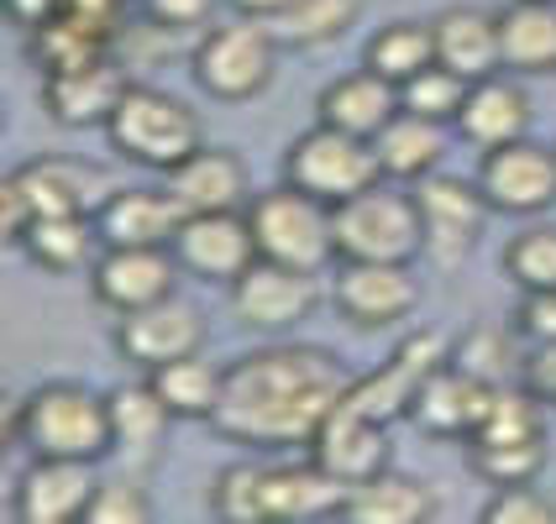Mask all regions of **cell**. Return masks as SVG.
Returning a JSON list of instances; mask_svg holds the SVG:
<instances>
[{
    "instance_id": "obj_1",
    "label": "cell",
    "mask_w": 556,
    "mask_h": 524,
    "mask_svg": "<svg viewBox=\"0 0 556 524\" xmlns=\"http://www.w3.org/2000/svg\"><path fill=\"white\" fill-rule=\"evenodd\" d=\"M357 372H346L320 346H263L226 362V388L211 414V431L252 446V451H289L309 446L331 409L346 399Z\"/></svg>"
},
{
    "instance_id": "obj_2",
    "label": "cell",
    "mask_w": 556,
    "mask_h": 524,
    "mask_svg": "<svg viewBox=\"0 0 556 524\" xmlns=\"http://www.w3.org/2000/svg\"><path fill=\"white\" fill-rule=\"evenodd\" d=\"M346 483L315 462H231L211 483V514L226 524L337 520Z\"/></svg>"
},
{
    "instance_id": "obj_3",
    "label": "cell",
    "mask_w": 556,
    "mask_h": 524,
    "mask_svg": "<svg viewBox=\"0 0 556 524\" xmlns=\"http://www.w3.org/2000/svg\"><path fill=\"white\" fill-rule=\"evenodd\" d=\"M5 440L27 457H63V462H100L111 457V399L85 383H42L16 399L5 420Z\"/></svg>"
},
{
    "instance_id": "obj_4",
    "label": "cell",
    "mask_w": 556,
    "mask_h": 524,
    "mask_svg": "<svg viewBox=\"0 0 556 524\" xmlns=\"http://www.w3.org/2000/svg\"><path fill=\"white\" fill-rule=\"evenodd\" d=\"M337 220V263H415L426 257V226L415 189L378 179L363 194L331 205Z\"/></svg>"
},
{
    "instance_id": "obj_5",
    "label": "cell",
    "mask_w": 556,
    "mask_h": 524,
    "mask_svg": "<svg viewBox=\"0 0 556 524\" xmlns=\"http://www.w3.org/2000/svg\"><path fill=\"white\" fill-rule=\"evenodd\" d=\"M278 42L268 22L257 16H237V22H211L200 31L194 53H189V74L194 85L220 100V105H242L274 85L278 74Z\"/></svg>"
},
{
    "instance_id": "obj_6",
    "label": "cell",
    "mask_w": 556,
    "mask_h": 524,
    "mask_svg": "<svg viewBox=\"0 0 556 524\" xmlns=\"http://www.w3.org/2000/svg\"><path fill=\"white\" fill-rule=\"evenodd\" d=\"M111 148L137 163V168H153V174H174L189 153L205 148V131L200 116L189 111L179 94L157 90V85H131L126 100L116 105V116L105 126Z\"/></svg>"
},
{
    "instance_id": "obj_7",
    "label": "cell",
    "mask_w": 556,
    "mask_h": 524,
    "mask_svg": "<svg viewBox=\"0 0 556 524\" xmlns=\"http://www.w3.org/2000/svg\"><path fill=\"white\" fill-rule=\"evenodd\" d=\"M252 237H257V257L300 268V273H326L337 263V220L331 205L315 200L305 189L278 184L268 194H257L248 205Z\"/></svg>"
},
{
    "instance_id": "obj_8",
    "label": "cell",
    "mask_w": 556,
    "mask_h": 524,
    "mask_svg": "<svg viewBox=\"0 0 556 524\" xmlns=\"http://www.w3.org/2000/svg\"><path fill=\"white\" fill-rule=\"evenodd\" d=\"M378 179H383L378 148H372L368 137L341 131V126L315 122L309 131H300L283 148V184L305 189V194L326 200V205H341V200L363 194Z\"/></svg>"
},
{
    "instance_id": "obj_9",
    "label": "cell",
    "mask_w": 556,
    "mask_h": 524,
    "mask_svg": "<svg viewBox=\"0 0 556 524\" xmlns=\"http://www.w3.org/2000/svg\"><path fill=\"white\" fill-rule=\"evenodd\" d=\"M5 184L22 194V205L37 216H100V205L116 194L111 168H100L90 157L74 153H37L22 168L5 174Z\"/></svg>"
},
{
    "instance_id": "obj_10",
    "label": "cell",
    "mask_w": 556,
    "mask_h": 524,
    "mask_svg": "<svg viewBox=\"0 0 556 524\" xmlns=\"http://www.w3.org/2000/svg\"><path fill=\"white\" fill-rule=\"evenodd\" d=\"M415 205H420V226H426V257L435 268H463L483 226H489V200L478 179H452V174H431L415 184Z\"/></svg>"
},
{
    "instance_id": "obj_11",
    "label": "cell",
    "mask_w": 556,
    "mask_h": 524,
    "mask_svg": "<svg viewBox=\"0 0 556 524\" xmlns=\"http://www.w3.org/2000/svg\"><path fill=\"white\" fill-rule=\"evenodd\" d=\"M446 357H452V352H446V336H441V331H415L409 341L394 346L389 362H378L372 372H357V378H352L346 404L363 409V414H372V420H383V425H394V420L409 414L420 383H426Z\"/></svg>"
},
{
    "instance_id": "obj_12",
    "label": "cell",
    "mask_w": 556,
    "mask_h": 524,
    "mask_svg": "<svg viewBox=\"0 0 556 524\" xmlns=\"http://www.w3.org/2000/svg\"><path fill=\"white\" fill-rule=\"evenodd\" d=\"M315 278L320 273H300V268H283V263L257 257L248 273L231 283V315H237V325L263 331V336L305 325L309 315H315V305H320Z\"/></svg>"
},
{
    "instance_id": "obj_13",
    "label": "cell",
    "mask_w": 556,
    "mask_h": 524,
    "mask_svg": "<svg viewBox=\"0 0 556 524\" xmlns=\"http://www.w3.org/2000/svg\"><path fill=\"white\" fill-rule=\"evenodd\" d=\"M478 189L504 216H546L556 205V148L546 142H504L478 163Z\"/></svg>"
},
{
    "instance_id": "obj_14",
    "label": "cell",
    "mask_w": 556,
    "mask_h": 524,
    "mask_svg": "<svg viewBox=\"0 0 556 524\" xmlns=\"http://www.w3.org/2000/svg\"><path fill=\"white\" fill-rule=\"evenodd\" d=\"M331 305L346 325L383 331V325H400L415 315L420 283L409 273V263H337Z\"/></svg>"
},
{
    "instance_id": "obj_15",
    "label": "cell",
    "mask_w": 556,
    "mask_h": 524,
    "mask_svg": "<svg viewBox=\"0 0 556 524\" xmlns=\"http://www.w3.org/2000/svg\"><path fill=\"white\" fill-rule=\"evenodd\" d=\"M174 257L185 278L200 283H237L257 263V237H252L248 210H205V216H185L179 237H174Z\"/></svg>"
},
{
    "instance_id": "obj_16",
    "label": "cell",
    "mask_w": 556,
    "mask_h": 524,
    "mask_svg": "<svg viewBox=\"0 0 556 524\" xmlns=\"http://www.w3.org/2000/svg\"><path fill=\"white\" fill-rule=\"evenodd\" d=\"M179 257L174 247H105L90 268V294L100 309L111 315H131L157 299H168L179 289Z\"/></svg>"
},
{
    "instance_id": "obj_17",
    "label": "cell",
    "mask_w": 556,
    "mask_h": 524,
    "mask_svg": "<svg viewBox=\"0 0 556 524\" xmlns=\"http://www.w3.org/2000/svg\"><path fill=\"white\" fill-rule=\"evenodd\" d=\"M131 79H126V63L116 53H100V59L68 63V68H53L42 74V111L59 126H111L116 105L126 100Z\"/></svg>"
},
{
    "instance_id": "obj_18",
    "label": "cell",
    "mask_w": 556,
    "mask_h": 524,
    "mask_svg": "<svg viewBox=\"0 0 556 524\" xmlns=\"http://www.w3.org/2000/svg\"><path fill=\"white\" fill-rule=\"evenodd\" d=\"M94 488H100L94 462L31 457V467L11 488V520L16 524H85Z\"/></svg>"
},
{
    "instance_id": "obj_19",
    "label": "cell",
    "mask_w": 556,
    "mask_h": 524,
    "mask_svg": "<svg viewBox=\"0 0 556 524\" xmlns=\"http://www.w3.org/2000/svg\"><path fill=\"white\" fill-rule=\"evenodd\" d=\"M200 346H205V320L179 294H168V299H157L148 309H131V315L116 320V352L126 362H137L142 372L179 362V357L200 352Z\"/></svg>"
},
{
    "instance_id": "obj_20",
    "label": "cell",
    "mask_w": 556,
    "mask_h": 524,
    "mask_svg": "<svg viewBox=\"0 0 556 524\" xmlns=\"http://www.w3.org/2000/svg\"><path fill=\"white\" fill-rule=\"evenodd\" d=\"M489 399H494V383L472 378L467 368H457L452 357L420 383V394L409 404V420L420 425L435 440H472L483 414H489Z\"/></svg>"
},
{
    "instance_id": "obj_21",
    "label": "cell",
    "mask_w": 556,
    "mask_h": 524,
    "mask_svg": "<svg viewBox=\"0 0 556 524\" xmlns=\"http://www.w3.org/2000/svg\"><path fill=\"white\" fill-rule=\"evenodd\" d=\"M309 457L326 467L337 483L357 488V483H368L378 472H389V425L341 399L331 409V420L320 425V435L309 440Z\"/></svg>"
},
{
    "instance_id": "obj_22",
    "label": "cell",
    "mask_w": 556,
    "mask_h": 524,
    "mask_svg": "<svg viewBox=\"0 0 556 524\" xmlns=\"http://www.w3.org/2000/svg\"><path fill=\"white\" fill-rule=\"evenodd\" d=\"M185 205L174 200V189L163 184H131V189H116L105 205H100V242L105 247H174L179 226H185Z\"/></svg>"
},
{
    "instance_id": "obj_23",
    "label": "cell",
    "mask_w": 556,
    "mask_h": 524,
    "mask_svg": "<svg viewBox=\"0 0 556 524\" xmlns=\"http://www.w3.org/2000/svg\"><path fill=\"white\" fill-rule=\"evenodd\" d=\"M457 131L478 153H494L504 142L530 137V94L520 85V74L498 68L489 79H472V90L463 100V116H457Z\"/></svg>"
},
{
    "instance_id": "obj_24",
    "label": "cell",
    "mask_w": 556,
    "mask_h": 524,
    "mask_svg": "<svg viewBox=\"0 0 556 524\" xmlns=\"http://www.w3.org/2000/svg\"><path fill=\"white\" fill-rule=\"evenodd\" d=\"M174 200L185 205L189 216H205V210H248V163L231 153V148H200L189 153L174 174H163Z\"/></svg>"
},
{
    "instance_id": "obj_25",
    "label": "cell",
    "mask_w": 556,
    "mask_h": 524,
    "mask_svg": "<svg viewBox=\"0 0 556 524\" xmlns=\"http://www.w3.org/2000/svg\"><path fill=\"white\" fill-rule=\"evenodd\" d=\"M435 27V63H446L452 74L489 79L504 68V48H498V11L483 5H446L441 16H431Z\"/></svg>"
},
{
    "instance_id": "obj_26",
    "label": "cell",
    "mask_w": 556,
    "mask_h": 524,
    "mask_svg": "<svg viewBox=\"0 0 556 524\" xmlns=\"http://www.w3.org/2000/svg\"><path fill=\"white\" fill-rule=\"evenodd\" d=\"M400 116V85H389L383 74L357 68V74H341L326 90L315 94V122L341 126L352 137H378L383 126Z\"/></svg>"
},
{
    "instance_id": "obj_27",
    "label": "cell",
    "mask_w": 556,
    "mask_h": 524,
    "mask_svg": "<svg viewBox=\"0 0 556 524\" xmlns=\"http://www.w3.org/2000/svg\"><path fill=\"white\" fill-rule=\"evenodd\" d=\"M111 399V457H126L131 467L157 462L163 440H168V425H174V409L157 399V388L142 378V383H122L105 394Z\"/></svg>"
},
{
    "instance_id": "obj_28",
    "label": "cell",
    "mask_w": 556,
    "mask_h": 524,
    "mask_svg": "<svg viewBox=\"0 0 556 524\" xmlns=\"http://www.w3.org/2000/svg\"><path fill=\"white\" fill-rule=\"evenodd\" d=\"M435 514H441L435 488L420 483V477H404V472H378L368 483L346 488L337 509V520L352 524H426Z\"/></svg>"
},
{
    "instance_id": "obj_29",
    "label": "cell",
    "mask_w": 556,
    "mask_h": 524,
    "mask_svg": "<svg viewBox=\"0 0 556 524\" xmlns=\"http://www.w3.org/2000/svg\"><path fill=\"white\" fill-rule=\"evenodd\" d=\"M498 48L509 74H526V79L556 74V0L498 5Z\"/></svg>"
},
{
    "instance_id": "obj_30",
    "label": "cell",
    "mask_w": 556,
    "mask_h": 524,
    "mask_svg": "<svg viewBox=\"0 0 556 524\" xmlns=\"http://www.w3.org/2000/svg\"><path fill=\"white\" fill-rule=\"evenodd\" d=\"M22 252H27L31 268H42L53 278H74L90 273L105 242H100L94 216H37L27 226V237H22Z\"/></svg>"
},
{
    "instance_id": "obj_31",
    "label": "cell",
    "mask_w": 556,
    "mask_h": 524,
    "mask_svg": "<svg viewBox=\"0 0 556 524\" xmlns=\"http://www.w3.org/2000/svg\"><path fill=\"white\" fill-rule=\"evenodd\" d=\"M372 148H378V163H383V179L420 184V179L441 174V163H446V126L426 122L415 111H400L394 122L372 137Z\"/></svg>"
},
{
    "instance_id": "obj_32",
    "label": "cell",
    "mask_w": 556,
    "mask_h": 524,
    "mask_svg": "<svg viewBox=\"0 0 556 524\" xmlns=\"http://www.w3.org/2000/svg\"><path fill=\"white\" fill-rule=\"evenodd\" d=\"M148 383L157 388V399L174 409V420H211L226 388V368H216L205 352H189L179 362H163L148 372Z\"/></svg>"
},
{
    "instance_id": "obj_33",
    "label": "cell",
    "mask_w": 556,
    "mask_h": 524,
    "mask_svg": "<svg viewBox=\"0 0 556 524\" xmlns=\"http://www.w3.org/2000/svg\"><path fill=\"white\" fill-rule=\"evenodd\" d=\"M435 63V27L431 22H389V27H378L363 42V68L372 74H383L389 85H404V79H415L420 68H431Z\"/></svg>"
},
{
    "instance_id": "obj_34",
    "label": "cell",
    "mask_w": 556,
    "mask_h": 524,
    "mask_svg": "<svg viewBox=\"0 0 556 524\" xmlns=\"http://www.w3.org/2000/svg\"><path fill=\"white\" fill-rule=\"evenodd\" d=\"M357 11L363 0H289L268 27L283 48H326L357 27Z\"/></svg>"
},
{
    "instance_id": "obj_35",
    "label": "cell",
    "mask_w": 556,
    "mask_h": 524,
    "mask_svg": "<svg viewBox=\"0 0 556 524\" xmlns=\"http://www.w3.org/2000/svg\"><path fill=\"white\" fill-rule=\"evenodd\" d=\"M452 362L467 368L472 378H483V383H520V368H526V336L509 325H472L457 346H452Z\"/></svg>"
},
{
    "instance_id": "obj_36",
    "label": "cell",
    "mask_w": 556,
    "mask_h": 524,
    "mask_svg": "<svg viewBox=\"0 0 556 524\" xmlns=\"http://www.w3.org/2000/svg\"><path fill=\"white\" fill-rule=\"evenodd\" d=\"M467 90H472V85H467L463 74H452L446 63H431V68H420L415 79L400 85V111H415V116L441 122V126H457Z\"/></svg>"
},
{
    "instance_id": "obj_37",
    "label": "cell",
    "mask_w": 556,
    "mask_h": 524,
    "mask_svg": "<svg viewBox=\"0 0 556 524\" xmlns=\"http://www.w3.org/2000/svg\"><path fill=\"white\" fill-rule=\"evenodd\" d=\"M504 273L509 283L530 294V289H556V226L546 220H530L520 237H509V247H504Z\"/></svg>"
},
{
    "instance_id": "obj_38",
    "label": "cell",
    "mask_w": 556,
    "mask_h": 524,
    "mask_svg": "<svg viewBox=\"0 0 556 524\" xmlns=\"http://www.w3.org/2000/svg\"><path fill=\"white\" fill-rule=\"evenodd\" d=\"M552 462V435L541 440H509V446H472V472L489 488H509V483H535Z\"/></svg>"
},
{
    "instance_id": "obj_39",
    "label": "cell",
    "mask_w": 556,
    "mask_h": 524,
    "mask_svg": "<svg viewBox=\"0 0 556 524\" xmlns=\"http://www.w3.org/2000/svg\"><path fill=\"white\" fill-rule=\"evenodd\" d=\"M483 520L489 524H552L556 520V498L535 483H509L494 488V498L483 503Z\"/></svg>"
},
{
    "instance_id": "obj_40",
    "label": "cell",
    "mask_w": 556,
    "mask_h": 524,
    "mask_svg": "<svg viewBox=\"0 0 556 524\" xmlns=\"http://www.w3.org/2000/svg\"><path fill=\"white\" fill-rule=\"evenodd\" d=\"M157 509L153 498L142 494L137 483H126V477H116V483H100L90 498V514H85V524H148Z\"/></svg>"
},
{
    "instance_id": "obj_41",
    "label": "cell",
    "mask_w": 556,
    "mask_h": 524,
    "mask_svg": "<svg viewBox=\"0 0 556 524\" xmlns=\"http://www.w3.org/2000/svg\"><path fill=\"white\" fill-rule=\"evenodd\" d=\"M220 0H142V16L168 31H205L216 22Z\"/></svg>"
},
{
    "instance_id": "obj_42",
    "label": "cell",
    "mask_w": 556,
    "mask_h": 524,
    "mask_svg": "<svg viewBox=\"0 0 556 524\" xmlns=\"http://www.w3.org/2000/svg\"><path fill=\"white\" fill-rule=\"evenodd\" d=\"M515 331L526 336V346H546L556 341V289H530L515 305Z\"/></svg>"
},
{
    "instance_id": "obj_43",
    "label": "cell",
    "mask_w": 556,
    "mask_h": 524,
    "mask_svg": "<svg viewBox=\"0 0 556 524\" xmlns=\"http://www.w3.org/2000/svg\"><path fill=\"white\" fill-rule=\"evenodd\" d=\"M520 388H530L541 404H556V341H546V346H526Z\"/></svg>"
},
{
    "instance_id": "obj_44",
    "label": "cell",
    "mask_w": 556,
    "mask_h": 524,
    "mask_svg": "<svg viewBox=\"0 0 556 524\" xmlns=\"http://www.w3.org/2000/svg\"><path fill=\"white\" fill-rule=\"evenodd\" d=\"M63 5H68V0H5V16L31 37V31L53 27V22L63 16Z\"/></svg>"
},
{
    "instance_id": "obj_45",
    "label": "cell",
    "mask_w": 556,
    "mask_h": 524,
    "mask_svg": "<svg viewBox=\"0 0 556 524\" xmlns=\"http://www.w3.org/2000/svg\"><path fill=\"white\" fill-rule=\"evenodd\" d=\"M226 5H231L237 16H257V22H274V16L283 11V5H289V0H226Z\"/></svg>"
},
{
    "instance_id": "obj_46",
    "label": "cell",
    "mask_w": 556,
    "mask_h": 524,
    "mask_svg": "<svg viewBox=\"0 0 556 524\" xmlns=\"http://www.w3.org/2000/svg\"><path fill=\"white\" fill-rule=\"evenodd\" d=\"M498 5H509V0H498Z\"/></svg>"
}]
</instances>
